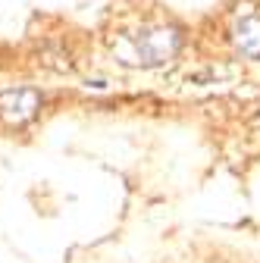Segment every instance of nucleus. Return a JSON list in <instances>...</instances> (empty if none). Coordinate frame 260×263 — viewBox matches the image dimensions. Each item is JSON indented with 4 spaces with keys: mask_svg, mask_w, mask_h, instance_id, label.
<instances>
[{
    "mask_svg": "<svg viewBox=\"0 0 260 263\" xmlns=\"http://www.w3.org/2000/svg\"><path fill=\"white\" fill-rule=\"evenodd\" d=\"M41 94L35 88H10L0 94V119L10 125H25L38 116Z\"/></svg>",
    "mask_w": 260,
    "mask_h": 263,
    "instance_id": "obj_2",
    "label": "nucleus"
},
{
    "mask_svg": "<svg viewBox=\"0 0 260 263\" xmlns=\"http://www.w3.org/2000/svg\"><path fill=\"white\" fill-rule=\"evenodd\" d=\"M182 44L179 28H166V25H151L135 38V53L141 57V63L154 66V63H166Z\"/></svg>",
    "mask_w": 260,
    "mask_h": 263,
    "instance_id": "obj_1",
    "label": "nucleus"
},
{
    "mask_svg": "<svg viewBox=\"0 0 260 263\" xmlns=\"http://www.w3.org/2000/svg\"><path fill=\"white\" fill-rule=\"evenodd\" d=\"M232 41L245 57H260V16H245L232 28Z\"/></svg>",
    "mask_w": 260,
    "mask_h": 263,
    "instance_id": "obj_3",
    "label": "nucleus"
}]
</instances>
